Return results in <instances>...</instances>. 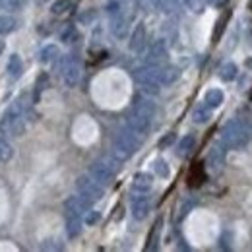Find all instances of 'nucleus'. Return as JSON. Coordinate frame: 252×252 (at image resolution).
<instances>
[{
  "label": "nucleus",
  "instance_id": "f3484780",
  "mask_svg": "<svg viewBox=\"0 0 252 252\" xmlns=\"http://www.w3.org/2000/svg\"><path fill=\"white\" fill-rule=\"evenodd\" d=\"M59 57H61V51H59L57 45H47V47H43V49H41V55H39V59H41L43 64H55L59 61Z\"/></svg>",
  "mask_w": 252,
  "mask_h": 252
},
{
  "label": "nucleus",
  "instance_id": "7ed1b4c3",
  "mask_svg": "<svg viewBox=\"0 0 252 252\" xmlns=\"http://www.w3.org/2000/svg\"><path fill=\"white\" fill-rule=\"evenodd\" d=\"M142 146V136H138L132 128H123L115 138H113V158L119 161L130 159Z\"/></svg>",
  "mask_w": 252,
  "mask_h": 252
},
{
  "label": "nucleus",
  "instance_id": "cd10ccee",
  "mask_svg": "<svg viewBox=\"0 0 252 252\" xmlns=\"http://www.w3.org/2000/svg\"><path fill=\"white\" fill-rule=\"evenodd\" d=\"M154 171L158 173L161 179H167V177L171 175V169H169V165H167L165 159H156V161H154Z\"/></svg>",
  "mask_w": 252,
  "mask_h": 252
},
{
  "label": "nucleus",
  "instance_id": "72a5a7b5",
  "mask_svg": "<svg viewBox=\"0 0 252 252\" xmlns=\"http://www.w3.org/2000/svg\"><path fill=\"white\" fill-rule=\"evenodd\" d=\"M223 2H227V0H212V4H216V6H221Z\"/></svg>",
  "mask_w": 252,
  "mask_h": 252
},
{
  "label": "nucleus",
  "instance_id": "ddd939ff",
  "mask_svg": "<svg viewBox=\"0 0 252 252\" xmlns=\"http://www.w3.org/2000/svg\"><path fill=\"white\" fill-rule=\"evenodd\" d=\"M130 20H132V18H130V14H128L126 10L111 18V32H113V35H115L117 39H125L126 35H128Z\"/></svg>",
  "mask_w": 252,
  "mask_h": 252
},
{
  "label": "nucleus",
  "instance_id": "2f4dec72",
  "mask_svg": "<svg viewBox=\"0 0 252 252\" xmlns=\"http://www.w3.org/2000/svg\"><path fill=\"white\" fill-rule=\"evenodd\" d=\"M99 220H101V214H99V212H95V210H90V212H86L84 223L92 227V225H95V223H99Z\"/></svg>",
  "mask_w": 252,
  "mask_h": 252
},
{
  "label": "nucleus",
  "instance_id": "dca6fc26",
  "mask_svg": "<svg viewBox=\"0 0 252 252\" xmlns=\"http://www.w3.org/2000/svg\"><path fill=\"white\" fill-rule=\"evenodd\" d=\"M194 148H196V138H194L192 134H187V136H183V140L179 142L177 154H179V158H189L190 154L194 152Z\"/></svg>",
  "mask_w": 252,
  "mask_h": 252
},
{
  "label": "nucleus",
  "instance_id": "0eeeda50",
  "mask_svg": "<svg viewBox=\"0 0 252 252\" xmlns=\"http://www.w3.org/2000/svg\"><path fill=\"white\" fill-rule=\"evenodd\" d=\"M146 72L152 80H156L159 86H171L181 78V70L177 66L161 64V66H146Z\"/></svg>",
  "mask_w": 252,
  "mask_h": 252
},
{
  "label": "nucleus",
  "instance_id": "c9c22d12",
  "mask_svg": "<svg viewBox=\"0 0 252 252\" xmlns=\"http://www.w3.org/2000/svg\"><path fill=\"white\" fill-rule=\"evenodd\" d=\"M0 10H2V4H0Z\"/></svg>",
  "mask_w": 252,
  "mask_h": 252
},
{
  "label": "nucleus",
  "instance_id": "473e14b6",
  "mask_svg": "<svg viewBox=\"0 0 252 252\" xmlns=\"http://www.w3.org/2000/svg\"><path fill=\"white\" fill-rule=\"evenodd\" d=\"M175 138H177V136H175L173 132H169L167 136H163V138L159 140V150H165V148H169V146L175 142Z\"/></svg>",
  "mask_w": 252,
  "mask_h": 252
},
{
  "label": "nucleus",
  "instance_id": "20e7f679",
  "mask_svg": "<svg viewBox=\"0 0 252 252\" xmlns=\"http://www.w3.org/2000/svg\"><path fill=\"white\" fill-rule=\"evenodd\" d=\"M61 74H63L64 84L68 88H76L80 84V78H82V61L78 55H66L61 61Z\"/></svg>",
  "mask_w": 252,
  "mask_h": 252
},
{
  "label": "nucleus",
  "instance_id": "6e6552de",
  "mask_svg": "<svg viewBox=\"0 0 252 252\" xmlns=\"http://www.w3.org/2000/svg\"><path fill=\"white\" fill-rule=\"evenodd\" d=\"M130 210H132L134 220H146L148 214L152 212V198L148 196V192H136L130 200Z\"/></svg>",
  "mask_w": 252,
  "mask_h": 252
},
{
  "label": "nucleus",
  "instance_id": "1a4fd4ad",
  "mask_svg": "<svg viewBox=\"0 0 252 252\" xmlns=\"http://www.w3.org/2000/svg\"><path fill=\"white\" fill-rule=\"evenodd\" d=\"M167 45L163 39H158L152 43V47L148 49V57H146V64L148 66H161V64L167 63Z\"/></svg>",
  "mask_w": 252,
  "mask_h": 252
},
{
  "label": "nucleus",
  "instance_id": "a211bd4d",
  "mask_svg": "<svg viewBox=\"0 0 252 252\" xmlns=\"http://www.w3.org/2000/svg\"><path fill=\"white\" fill-rule=\"evenodd\" d=\"M6 70H8V76H10L12 80H18V78L22 76V72H24V63H22V59H20L18 55H12V57L8 59Z\"/></svg>",
  "mask_w": 252,
  "mask_h": 252
},
{
  "label": "nucleus",
  "instance_id": "5701e85b",
  "mask_svg": "<svg viewBox=\"0 0 252 252\" xmlns=\"http://www.w3.org/2000/svg\"><path fill=\"white\" fill-rule=\"evenodd\" d=\"M237 74H239V68H237V64L235 63H225L221 64L220 68V78L223 80V82H233L235 78H237Z\"/></svg>",
  "mask_w": 252,
  "mask_h": 252
},
{
  "label": "nucleus",
  "instance_id": "f257e3e1",
  "mask_svg": "<svg viewBox=\"0 0 252 252\" xmlns=\"http://www.w3.org/2000/svg\"><path fill=\"white\" fill-rule=\"evenodd\" d=\"M252 138V121L233 119L221 128V144L227 150H241Z\"/></svg>",
  "mask_w": 252,
  "mask_h": 252
},
{
  "label": "nucleus",
  "instance_id": "4468645a",
  "mask_svg": "<svg viewBox=\"0 0 252 252\" xmlns=\"http://www.w3.org/2000/svg\"><path fill=\"white\" fill-rule=\"evenodd\" d=\"M64 216H66V235H68V239L80 237L82 225H84L82 216L80 214H64Z\"/></svg>",
  "mask_w": 252,
  "mask_h": 252
},
{
  "label": "nucleus",
  "instance_id": "412c9836",
  "mask_svg": "<svg viewBox=\"0 0 252 252\" xmlns=\"http://www.w3.org/2000/svg\"><path fill=\"white\" fill-rule=\"evenodd\" d=\"M76 4H78V0H55L53 6H51V12H53L55 16H63L66 12L74 10Z\"/></svg>",
  "mask_w": 252,
  "mask_h": 252
},
{
  "label": "nucleus",
  "instance_id": "7c9ffc66",
  "mask_svg": "<svg viewBox=\"0 0 252 252\" xmlns=\"http://www.w3.org/2000/svg\"><path fill=\"white\" fill-rule=\"evenodd\" d=\"M187 8H189L190 12H196V14H200L202 10H204V6H206V2L204 0H181Z\"/></svg>",
  "mask_w": 252,
  "mask_h": 252
},
{
  "label": "nucleus",
  "instance_id": "393cba45",
  "mask_svg": "<svg viewBox=\"0 0 252 252\" xmlns=\"http://www.w3.org/2000/svg\"><path fill=\"white\" fill-rule=\"evenodd\" d=\"M14 158V148L6 138H0V163H8Z\"/></svg>",
  "mask_w": 252,
  "mask_h": 252
},
{
  "label": "nucleus",
  "instance_id": "aec40b11",
  "mask_svg": "<svg viewBox=\"0 0 252 252\" xmlns=\"http://www.w3.org/2000/svg\"><path fill=\"white\" fill-rule=\"evenodd\" d=\"M20 26V20L14 16H0V35H8V33L16 32Z\"/></svg>",
  "mask_w": 252,
  "mask_h": 252
},
{
  "label": "nucleus",
  "instance_id": "423d86ee",
  "mask_svg": "<svg viewBox=\"0 0 252 252\" xmlns=\"http://www.w3.org/2000/svg\"><path fill=\"white\" fill-rule=\"evenodd\" d=\"M90 175L103 187L111 185L115 181V175H117V159L115 161L113 159H99V161H95L94 165L90 167Z\"/></svg>",
  "mask_w": 252,
  "mask_h": 252
},
{
  "label": "nucleus",
  "instance_id": "c756f323",
  "mask_svg": "<svg viewBox=\"0 0 252 252\" xmlns=\"http://www.w3.org/2000/svg\"><path fill=\"white\" fill-rule=\"evenodd\" d=\"M26 2H28V0H0V4H2V8H6V10H10V12H16V10H22V8L26 6Z\"/></svg>",
  "mask_w": 252,
  "mask_h": 252
},
{
  "label": "nucleus",
  "instance_id": "2eb2a0df",
  "mask_svg": "<svg viewBox=\"0 0 252 252\" xmlns=\"http://www.w3.org/2000/svg\"><path fill=\"white\" fill-rule=\"evenodd\" d=\"M154 187V177L150 173H136L132 181V190L134 192H150Z\"/></svg>",
  "mask_w": 252,
  "mask_h": 252
},
{
  "label": "nucleus",
  "instance_id": "9b49d317",
  "mask_svg": "<svg viewBox=\"0 0 252 252\" xmlns=\"http://www.w3.org/2000/svg\"><path fill=\"white\" fill-rule=\"evenodd\" d=\"M225 146H214L212 150H210V154H208V159H206V167H208V171L212 173V175H220L221 171H223V165H225V150H223Z\"/></svg>",
  "mask_w": 252,
  "mask_h": 252
},
{
  "label": "nucleus",
  "instance_id": "6ab92c4d",
  "mask_svg": "<svg viewBox=\"0 0 252 252\" xmlns=\"http://www.w3.org/2000/svg\"><path fill=\"white\" fill-rule=\"evenodd\" d=\"M223 92L218 90V88H212V90H208L206 95H204V105H208L210 109H218L221 103H223Z\"/></svg>",
  "mask_w": 252,
  "mask_h": 252
},
{
  "label": "nucleus",
  "instance_id": "4be33fe9",
  "mask_svg": "<svg viewBox=\"0 0 252 252\" xmlns=\"http://www.w3.org/2000/svg\"><path fill=\"white\" fill-rule=\"evenodd\" d=\"M210 117H212V109L208 107V105H198L194 111H192V121L194 123H198V125H204V123H208L210 121Z\"/></svg>",
  "mask_w": 252,
  "mask_h": 252
},
{
  "label": "nucleus",
  "instance_id": "39448f33",
  "mask_svg": "<svg viewBox=\"0 0 252 252\" xmlns=\"http://www.w3.org/2000/svg\"><path fill=\"white\" fill-rule=\"evenodd\" d=\"M76 189H78V196H82L90 206L99 202L103 198V185H99L92 175H82L76 181Z\"/></svg>",
  "mask_w": 252,
  "mask_h": 252
},
{
  "label": "nucleus",
  "instance_id": "c85d7f7f",
  "mask_svg": "<svg viewBox=\"0 0 252 252\" xmlns=\"http://www.w3.org/2000/svg\"><path fill=\"white\" fill-rule=\"evenodd\" d=\"M47 86H49V76H47V74H41V76L37 78V82H35V95H33V101L39 99L41 92H45Z\"/></svg>",
  "mask_w": 252,
  "mask_h": 252
},
{
  "label": "nucleus",
  "instance_id": "f03ea898",
  "mask_svg": "<svg viewBox=\"0 0 252 252\" xmlns=\"http://www.w3.org/2000/svg\"><path fill=\"white\" fill-rule=\"evenodd\" d=\"M26 126H28V119L24 115V107L20 101H16L4 111V115L0 119V134L18 138L26 132Z\"/></svg>",
  "mask_w": 252,
  "mask_h": 252
},
{
  "label": "nucleus",
  "instance_id": "b1692460",
  "mask_svg": "<svg viewBox=\"0 0 252 252\" xmlns=\"http://www.w3.org/2000/svg\"><path fill=\"white\" fill-rule=\"evenodd\" d=\"M161 225H163V221L158 220L156 221V225H154V229H152V233H150V239H148V251H156L158 249V243H159V235H161Z\"/></svg>",
  "mask_w": 252,
  "mask_h": 252
},
{
  "label": "nucleus",
  "instance_id": "f8f14e48",
  "mask_svg": "<svg viewBox=\"0 0 252 252\" xmlns=\"http://www.w3.org/2000/svg\"><path fill=\"white\" fill-rule=\"evenodd\" d=\"M146 41H148V30H146V24L144 22H138L134 32L130 35V41H128V47L132 53H142L144 47H146Z\"/></svg>",
  "mask_w": 252,
  "mask_h": 252
},
{
  "label": "nucleus",
  "instance_id": "f704fd0d",
  "mask_svg": "<svg viewBox=\"0 0 252 252\" xmlns=\"http://www.w3.org/2000/svg\"><path fill=\"white\" fill-rule=\"evenodd\" d=\"M2 51H4V43L0 41V55H2Z\"/></svg>",
  "mask_w": 252,
  "mask_h": 252
},
{
  "label": "nucleus",
  "instance_id": "9d476101",
  "mask_svg": "<svg viewBox=\"0 0 252 252\" xmlns=\"http://www.w3.org/2000/svg\"><path fill=\"white\" fill-rule=\"evenodd\" d=\"M152 123H154V119H150V117H146V115H140V113H136V111H130L128 121H126V126H128V128H132L138 136H142V138H144V136L150 132Z\"/></svg>",
  "mask_w": 252,
  "mask_h": 252
},
{
  "label": "nucleus",
  "instance_id": "a878e982",
  "mask_svg": "<svg viewBox=\"0 0 252 252\" xmlns=\"http://www.w3.org/2000/svg\"><path fill=\"white\" fill-rule=\"evenodd\" d=\"M229 18H231V12H223L220 16V20H218V24H216V32H214V43H218L221 39V35L225 32V24L229 22Z\"/></svg>",
  "mask_w": 252,
  "mask_h": 252
},
{
  "label": "nucleus",
  "instance_id": "bb28decb",
  "mask_svg": "<svg viewBox=\"0 0 252 252\" xmlns=\"http://www.w3.org/2000/svg\"><path fill=\"white\" fill-rule=\"evenodd\" d=\"M76 37H78V32H76V28L72 24H66L63 30H61V41L63 43H74Z\"/></svg>",
  "mask_w": 252,
  "mask_h": 252
}]
</instances>
